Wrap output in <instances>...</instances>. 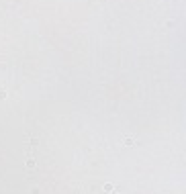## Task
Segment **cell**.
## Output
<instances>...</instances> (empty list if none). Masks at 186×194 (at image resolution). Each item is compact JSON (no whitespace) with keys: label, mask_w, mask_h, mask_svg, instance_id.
Instances as JSON below:
<instances>
[{"label":"cell","mask_w":186,"mask_h":194,"mask_svg":"<svg viewBox=\"0 0 186 194\" xmlns=\"http://www.w3.org/2000/svg\"><path fill=\"white\" fill-rule=\"evenodd\" d=\"M27 168H35V159H33V157L27 159Z\"/></svg>","instance_id":"cell-1"},{"label":"cell","mask_w":186,"mask_h":194,"mask_svg":"<svg viewBox=\"0 0 186 194\" xmlns=\"http://www.w3.org/2000/svg\"><path fill=\"white\" fill-rule=\"evenodd\" d=\"M0 98H6V90H0Z\"/></svg>","instance_id":"cell-2"}]
</instances>
